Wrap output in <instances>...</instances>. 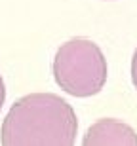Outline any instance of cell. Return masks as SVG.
<instances>
[{"mask_svg": "<svg viewBox=\"0 0 137 146\" xmlns=\"http://www.w3.org/2000/svg\"><path fill=\"white\" fill-rule=\"evenodd\" d=\"M57 86L74 97H92L107 82V59L95 42L72 38L57 49L53 61Z\"/></svg>", "mask_w": 137, "mask_h": 146, "instance_id": "2", "label": "cell"}, {"mask_svg": "<svg viewBox=\"0 0 137 146\" xmlns=\"http://www.w3.org/2000/svg\"><path fill=\"white\" fill-rule=\"evenodd\" d=\"M84 144H137L135 131L128 123H122L118 119H99L95 125H92L84 137Z\"/></svg>", "mask_w": 137, "mask_h": 146, "instance_id": "3", "label": "cell"}, {"mask_svg": "<svg viewBox=\"0 0 137 146\" xmlns=\"http://www.w3.org/2000/svg\"><path fill=\"white\" fill-rule=\"evenodd\" d=\"M78 129L76 114L53 93H33L10 108L2 125V144L71 146Z\"/></svg>", "mask_w": 137, "mask_h": 146, "instance_id": "1", "label": "cell"}, {"mask_svg": "<svg viewBox=\"0 0 137 146\" xmlns=\"http://www.w3.org/2000/svg\"><path fill=\"white\" fill-rule=\"evenodd\" d=\"M4 99H6V87H4V82H2V76H0V108L4 104Z\"/></svg>", "mask_w": 137, "mask_h": 146, "instance_id": "5", "label": "cell"}, {"mask_svg": "<svg viewBox=\"0 0 137 146\" xmlns=\"http://www.w3.org/2000/svg\"><path fill=\"white\" fill-rule=\"evenodd\" d=\"M132 80H133V86L137 89V49L133 53V59H132Z\"/></svg>", "mask_w": 137, "mask_h": 146, "instance_id": "4", "label": "cell"}]
</instances>
